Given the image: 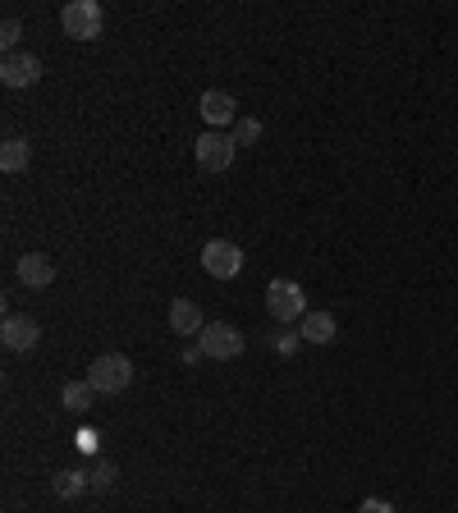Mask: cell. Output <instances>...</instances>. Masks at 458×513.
<instances>
[{"mask_svg": "<svg viewBox=\"0 0 458 513\" xmlns=\"http://www.w3.org/2000/svg\"><path fill=\"white\" fill-rule=\"evenodd\" d=\"M266 312H271L275 326H294V321H303V317H307V294H303V284L275 275V280L266 284Z\"/></svg>", "mask_w": 458, "mask_h": 513, "instance_id": "obj_1", "label": "cell"}, {"mask_svg": "<svg viewBox=\"0 0 458 513\" xmlns=\"http://www.w3.org/2000/svg\"><path fill=\"white\" fill-rule=\"evenodd\" d=\"M60 28L74 42H97L101 28H106V10H101L97 0H69L65 10H60Z\"/></svg>", "mask_w": 458, "mask_h": 513, "instance_id": "obj_2", "label": "cell"}, {"mask_svg": "<svg viewBox=\"0 0 458 513\" xmlns=\"http://www.w3.org/2000/svg\"><path fill=\"white\" fill-rule=\"evenodd\" d=\"M88 381L97 394H124L133 385V362L124 353H101L88 367Z\"/></svg>", "mask_w": 458, "mask_h": 513, "instance_id": "obj_3", "label": "cell"}, {"mask_svg": "<svg viewBox=\"0 0 458 513\" xmlns=\"http://www.w3.org/2000/svg\"><path fill=\"white\" fill-rule=\"evenodd\" d=\"M234 152H239V142L229 138V133H220V129H207L202 138L193 142V156H197V165H202L207 175L229 170V165H234Z\"/></svg>", "mask_w": 458, "mask_h": 513, "instance_id": "obj_4", "label": "cell"}, {"mask_svg": "<svg viewBox=\"0 0 458 513\" xmlns=\"http://www.w3.org/2000/svg\"><path fill=\"white\" fill-rule=\"evenodd\" d=\"M197 344H202V353H207L211 362H234V358H243V330L229 326V321H211V326L197 335Z\"/></svg>", "mask_w": 458, "mask_h": 513, "instance_id": "obj_5", "label": "cell"}, {"mask_svg": "<svg viewBox=\"0 0 458 513\" xmlns=\"http://www.w3.org/2000/svg\"><path fill=\"white\" fill-rule=\"evenodd\" d=\"M202 271H207L211 280H234V275L243 271V248L229 239H211L207 248H202Z\"/></svg>", "mask_w": 458, "mask_h": 513, "instance_id": "obj_6", "label": "cell"}, {"mask_svg": "<svg viewBox=\"0 0 458 513\" xmlns=\"http://www.w3.org/2000/svg\"><path fill=\"white\" fill-rule=\"evenodd\" d=\"M197 110H202V120H207V129H234V124L243 120V115H239V101L229 97L225 88H211V92H202V101H197Z\"/></svg>", "mask_w": 458, "mask_h": 513, "instance_id": "obj_7", "label": "cell"}, {"mask_svg": "<svg viewBox=\"0 0 458 513\" xmlns=\"http://www.w3.org/2000/svg\"><path fill=\"white\" fill-rule=\"evenodd\" d=\"M0 344L10 353H28L42 344V326L33 317H23V312H10V317L0 321Z\"/></svg>", "mask_w": 458, "mask_h": 513, "instance_id": "obj_8", "label": "cell"}, {"mask_svg": "<svg viewBox=\"0 0 458 513\" xmlns=\"http://www.w3.org/2000/svg\"><path fill=\"white\" fill-rule=\"evenodd\" d=\"M37 78H42V60L33 51H10L0 60V83L5 88H33Z\"/></svg>", "mask_w": 458, "mask_h": 513, "instance_id": "obj_9", "label": "cell"}, {"mask_svg": "<svg viewBox=\"0 0 458 513\" xmlns=\"http://www.w3.org/2000/svg\"><path fill=\"white\" fill-rule=\"evenodd\" d=\"M19 280L28 284V289H51L55 284V262L46 257V252H28V257H19Z\"/></svg>", "mask_w": 458, "mask_h": 513, "instance_id": "obj_10", "label": "cell"}, {"mask_svg": "<svg viewBox=\"0 0 458 513\" xmlns=\"http://www.w3.org/2000/svg\"><path fill=\"white\" fill-rule=\"evenodd\" d=\"M170 330H175V335H202V330H207L202 307H197L193 298H175V303H170Z\"/></svg>", "mask_w": 458, "mask_h": 513, "instance_id": "obj_11", "label": "cell"}, {"mask_svg": "<svg viewBox=\"0 0 458 513\" xmlns=\"http://www.w3.org/2000/svg\"><path fill=\"white\" fill-rule=\"evenodd\" d=\"M335 317L330 312H307L303 321H298V335H303V344H330L335 339Z\"/></svg>", "mask_w": 458, "mask_h": 513, "instance_id": "obj_12", "label": "cell"}, {"mask_svg": "<svg viewBox=\"0 0 458 513\" xmlns=\"http://www.w3.org/2000/svg\"><path fill=\"white\" fill-rule=\"evenodd\" d=\"M28 165H33L28 138H5V147H0V170H5V175H23Z\"/></svg>", "mask_w": 458, "mask_h": 513, "instance_id": "obj_13", "label": "cell"}, {"mask_svg": "<svg viewBox=\"0 0 458 513\" xmlns=\"http://www.w3.org/2000/svg\"><path fill=\"white\" fill-rule=\"evenodd\" d=\"M60 399H65V408H74V413H88V408L97 404V390H92V381L83 376V381H65Z\"/></svg>", "mask_w": 458, "mask_h": 513, "instance_id": "obj_14", "label": "cell"}, {"mask_svg": "<svg viewBox=\"0 0 458 513\" xmlns=\"http://www.w3.org/2000/svg\"><path fill=\"white\" fill-rule=\"evenodd\" d=\"M88 486H92V481L83 477V472H60V477L51 481V491L60 495V500H78V495L88 491Z\"/></svg>", "mask_w": 458, "mask_h": 513, "instance_id": "obj_15", "label": "cell"}, {"mask_svg": "<svg viewBox=\"0 0 458 513\" xmlns=\"http://www.w3.org/2000/svg\"><path fill=\"white\" fill-rule=\"evenodd\" d=\"M229 138L239 142V147H252V142H262V120H252V115H243L234 129H229Z\"/></svg>", "mask_w": 458, "mask_h": 513, "instance_id": "obj_16", "label": "cell"}, {"mask_svg": "<svg viewBox=\"0 0 458 513\" xmlns=\"http://www.w3.org/2000/svg\"><path fill=\"white\" fill-rule=\"evenodd\" d=\"M298 344H303V335H298V330H284V335H271V349H275V353H284V358H294Z\"/></svg>", "mask_w": 458, "mask_h": 513, "instance_id": "obj_17", "label": "cell"}, {"mask_svg": "<svg viewBox=\"0 0 458 513\" xmlns=\"http://www.w3.org/2000/svg\"><path fill=\"white\" fill-rule=\"evenodd\" d=\"M115 477H120V472H115V463H97V468H92V491H110V486H115Z\"/></svg>", "mask_w": 458, "mask_h": 513, "instance_id": "obj_18", "label": "cell"}, {"mask_svg": "<svg viewBox=\"0 0 458 513\" xmlns=\"http://www.w3.org/2000/svg\"><path fill=\"white\" fill-rule=\"evenodd\" d=\"M19 37H23L19 19H5V28H0V42H5V46H10V51H14V42H19Z\"/></svg>", "mask_w": 458, "mask_h": 513, "instance_id": "obj_19", "label": "cell"}, {"mask_svg": "<svg viewBox=\"0 0 458 513\" xmlns=\"http://www.w3.org/2000/svg\"><path fill=\"white\" fill-rule=\"evenodd\" d=\"M358 513H394V504H385V500H362Z\"/></svg>", "mask_w": 458, "mask_h": 513, "instance_id": "obj_20", "label": "cell"}]
</instances>
